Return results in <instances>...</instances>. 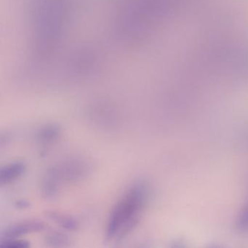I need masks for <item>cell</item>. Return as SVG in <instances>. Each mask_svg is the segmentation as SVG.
<instances>
[{
	"instance_id": "1",
	"label": "cell",
	"mask_w": 248,
	"mask_h": 248,
	"mask_svg": "<svg viewBox=\"0 0 248 248\" xmlns=\"http://www.w3.org/2000/svg\"><path fill=\"white\" fill-rule=\"evenodd\" d=\"M146 200L144 187L136 186L130 188L113 209L107 234L110 239H121L127 235L139 222Z\"/></svg>"
},
{
	"instance_id": "2",
	"label": "cell",
	"mask_w": 248,
	"mask_h": 248,
	"mask_svg": "<svg viewBox=\"0 0 248 248\" xmlns=\"http://www.w3.org/2000/svg\"><path fill=\"white\" fill-rule=\"evenodd\" d=\"M24 166L21 163H15L7 166L1 172V183H9L16 179L23 173Z\"/></svg>"
},
{
	"instance_id": "3",
	"label": "cell",
	"mask_w": 248,
	"mask_h": 248,
	"mask_svg": "<svg viewBox=\"0 0 248 248\" xmlns=\"http://www.w3.org/2000/svg\"><path fill=\"white\" fill-rule=\"evenodd\" d=\"M40 229H42V225L40 223H36V222H29V223H24L21 225H17V226H14L11 230L7 232L6 234L10 239L12 236L29 233V232L38 230Z\"/></svg>"
}]
</instances>
